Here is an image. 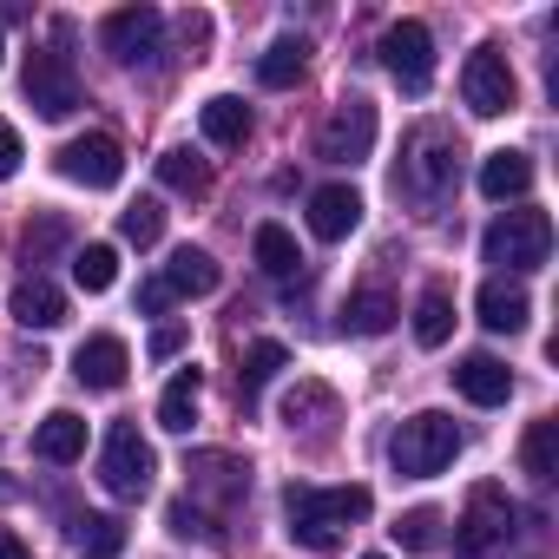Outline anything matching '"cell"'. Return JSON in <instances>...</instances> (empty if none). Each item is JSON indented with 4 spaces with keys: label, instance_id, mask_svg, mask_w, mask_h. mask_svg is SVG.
I'll list each match as a JSON object with an SVG mask.
<instances>
[{
    "label": "cell",
    "instance_id": "24",
    "mask_svg": "<svg viewBox=\"0 0 559 559\" xmlns=\"http://www.w3.org/2000/svg\"><path fill=\"white\" fill-rule=\"evenodd\" d=\"M250 250H257V270L263 276H297V263H304V250H297V237L284 224H257Z\"/></svg>",
    "mask_w": 559,
    "mask_h": 559
},
{
    "label": "cell",
    "instance_id": "43",
    "mask_svg": "<svg viewBox=\"0 0 559 559\" xmlns=\"http://www.w3.org/2000/svg\"><path fill=\"white\" fill-rule=\"evenodd\" d=\"M0 53H8V47H0Z\"/></svg>",
    "mask_w": 559,
    "mask_h": 559
},
{
    "label": "cell",
    "instance_id": "27",
    "mask_svg": "<svg viewBox=\"0 0 559 559\" xmlns=\"http://www.w3.org/2000/svg\"><path fill=\"white\" fill-rule=\"evenodd\" d=\"M73 552L80 559H119L126 552V526L112 513H86V520H73Z\"/></svg>",
    "mask_w": 559,
    "mask_h": 559
},
{
    "label": "cell",
    "instance_id": "39",
    "mask_svg": "<svg viewBox=\"0 0 559 559\" xmlns=\"http://www.w3.org/2000/svg\"><path fill=\"white\" fill-rule=\"evenodd\" d=\"M21 158H27V152H21V132L0 119V178H14V171H21Z\"/></svg>",
    "mask_w": 559,
    "mask_h": 559
},
{
    "label": "cell",
    "instance_id": "11",
    "mask_svg": "<svg viewBox=\"0 0 559 559\" xmlns=\"http://www.w3.org/2000/svg\"><path fill=\"white\" fill-rule=\"evenodd\" d=\"M376 152V106L369 99H343L330 119H323V132H317V158H330V165H362Z\"/></svg>",
    "mask_w": 559,
    "mask_h": 559
},
{
    "label": "cell",
    "instance_id": "32",
    "mask_svg": "<svg viewBox=\"0 0 559 559\" xmlns=\"http://www.w3.org/2000/svg\"><path fill=\"white\" fill-rule=\"evenodd\" d=\"M276 369H290V349L263 336V343H250V349H243V369H237V389H243V395H257V389H263V382H270Z\"/></svg>",
    "mask_w": 559,
    "mask_h": 559
},
{
    "label": "cell",
    "instance_id": "15",
    "mask_svg": "<svg viewBox=\"0 0 559 559\" xmlns=\"http://www.w3.org/2000/svg\"><path fill=\"white\" fill-rule=\"evenodd\" d=\"M356 224H362L356 185H317V191H310V230H317L323 243H343Z\"/></svg>",
    "mask_w": 559,
    "mask_h": 559
},
{
    "label": "cell",
    "instance_id": "21",
    "mask_svg": "<svg viewBox=\"0 0 559 559\" xmlns=\"http://www.w3.org/2000/svg\"><path fill=\"white\" fill-rule=\"evenodd\" d=\"M198 126H204V139H211L217 152H237V145L250 139V106H243V99H230V93H217V99H204Z\"/></svg>",
    "mask_w": 559,
    "mask_h": 559
},
{
    "label": "cell",
    "instance_id": "33",
    "mask_svg": "<svg viewBox=\"0 0 559 559\" xmlns=\"http://www.w3.org/2000/svg\"><path fill=\"white\" fill-rule=\"evenodd\" d=\"M119 237H126V243H139V250H152V243L165 237V204H158V198L126 204V211H119Z\"/></svg>",
    "mask_w": 559,
    "mask_h": 559
},
{
    "label": "cell",
    "instance_id": "18",
    "mask_svg": "<svg viewBox=\"0 0 559 559\" xmlns=\"http://www.w3.org/2000/svg\"><path fill=\"white\" fill-rule=\"evenodd\" d=\"M533 191V158L526 152H487L480 158V198L507 204V198H526Z\"/></svg>",
    "mask_w": 559,
    "mask_h": 559
},
{
    "label": "cell",
    "instance_id": "23",
    "mask_svg": "<svg viewBox=\"0 0 559 559\" xmlns=\"http://www.w3.org/2000/svg\"><path fill=\"white\" fill-rule=\"evenodd\" d=\"M198 395H204V376H198V369H178V376L165 382V395H158V428L191 435V421H198Z\"/></svg>",
    "mask_w": 559,
    "mask_h": 559
},
{
    "label": "cell",
    "instance_id": "40",
    "mask_svg": "<svg viewBox=\"0 0 559 559\" xmlns=\"http://www.w3.org/2000/svg\"><path fill=\"white\" fill-rule=\"evenodd\" d=\"M171 304H178V297L165 290V276H152V284L139 290V310H145V317H158V310H171Z\"/></svg>",
    "mask_w": 559,
    "mask_h": 559
},
{
    "label": "cell",
    "instance_id": "28",
    "mask_svg": "<svg viewBox=\"0 0 559 559\" xmlns=\"http://www.w3.org/2000/svg\"><path fill=\"white\" fill-rule=\"evenodd\" d=\"M454 336V297L435 284V290H421V304H415V343L421 349H441Z\"/></svg>",
    "mask_w": 559,
    "mask_h": 559
},
{
    "label": "cell",
    "instance_id": "5",
    "mask_svg": "<svg viewBox=\"0 0 559 559\" xmlns=\"http://www.w3.org/2000/svg\"><path fill=\"white\" fill-rule=\"evenodd\" d=\"M513 520H520V507L507 500V487L480 480V487L467 493L461 526H454V552H461V559H493V552L513 539Z\"/></svg>",
    "mask_w": 559,
    "mask_h": 559
},
{
    "label": "cell",
    "instance_id": "1",
    "mask_svg": "<svg viewBox=\"0 0 559 559\" xmlns=\"http://www.w3.org/2000/svg\"><path fill=\"white\" fill-rule=\"evenodd\" d=\"M369 487H310V480H290L284 493V513H290V539L310 546V552H336L343 546V526L369 520Z\"/></svg>",
    "mask_w": 559,
    "mask_h": 559
},
{
    "label": "cell",
    "instance_id": "26",
    "mask_svg": "<svg viewBox=\"0 0 559 559\" xmlns=\"http://www.w3.org/2000/svg\"><path fill=\"white\" fill-rule=\"evenodd\" d=\"M395 297L389 290H356L349 297V310H343V323H349V336H389L395 330Z\"/></svg>",
    "mask_w": 559,
    "mask_h": 559
},
{
    "label": "cell",
    "instance_id": "29",
    "mask_svg": "<svg viewBox=\"0 0 559 559\" xmlns=\"http://www.w3.org/2000/svg\"><path fill=\"white\" fill-rule=\"evenodd\" d=\"M185 474H198V487H211V493H224V500H237V493L250 487V467L230 461V454H191Z\"/></svg>",
    "mask_w": 559,
    "mask_h": 559
},
{
    "label": "cell",
    "instance_id": "16",
    "mask_svg": "<svg viewBox=\"0 0 559 559\" xmlns=\"http://www.w3.org/2000/svg\"><path fill=\"white\" fill-rule=\"evenodd\" d=\"M474 310H480V323H487L493 336H520V330L533 323V297H526L520 284H507V276H493V284H480Z\"/></svg>",
    "mask_w": 559,
    "mask_h": 559
},
{
    "label": "cell",
    "instance_id": "34",
    "mask_svg": "<svg viewBox=\"0 0 559 559\" xmlns=\"http://www.w3.org/2000/svg\"><path fill=\"white\" fill-rule=\"evenodd\" d=\"M389 533H395L402 552H435V546H441V513H435V507H408Z\"/></svg>",
    "mask_w": 559,
    "mask_h": 559
},
{
    "label": "cell",
    "instance_id": "22",
    "mask_svg": "<svg viewBox=\"0 0 559 559\" xmlns=\"http://www.w3.org/2000/svg\"><path fill=\"white\" fill-rule=\"evenodd\" d=\"M304 67H310V40L284 34V40H270V47H263V60H257V80H263L270 93H284V86H297V80H304Z\"/></svg>",
    "mask_w": 559,
    "mask_h": 559
},
{
    "label": "cell",
    "instance_id": "7",
    "mask_svg": "<svg viewBox=\"0 0 559 559\" xmlns=\"http://www.w3.org/2000/svg\"><path fill=\"white\" fill-rule=\"evenodd\" d=\"M21 86H27V106L40 119H67L80 106V73H73V53H60V47H34Z\"/></svg>",
    "mask_w": 559,
    "mask_h": 559
},
{
    "label": "cell",
    "instance_id": "41",
    "mask_svg": "<svg viewBox=\"0 0 559 559\" xmlns=\"http://www.w3.org/2000/svg\"><path fill=\"white\" fill-rule=\"evenodd\" d=\"M0 559H34V552H27V539H21L14 526H0Z\"/></svg>",
    "mask_w": 559,
    "mask_h": 559
},
{
    "label": "cell",
    "instance_id": "17",
    "mask_svg": "<svg viewBox=\"0 0 559 559\" xmlns=\"http://www.w3.org/2000/svg\"><path fill=\"white\" fill-rule=\"evenodd\" d=\"M34 454H40L47 467H73V461L86 454V421H80L73 408H53V415L34 428Z\"/></svg>",
    "mask_w": 559,
    "mask_h": 559
},
{
    "label": "cell",
    "instance_id": "2",
    "mask_svg": "<svg viewBox=\"0 0 559 559\" xmlns=\"http://www.w3.org/2000/svg\"><path fill=\"white\" fill-rule=\"evenodd\" d=\"M454 158H461V145H454V132H448V126H415V132H408V145H402L395 191H402L408 204L435 211V204L454 191Z\"/></svg>",
    "mask_w": 559,
    "mask_h": 559
},
{
    "label": "cell",
    "instance_id": "6",
    "mask_svg": "<svg viewBox=\"0 0 559 559\" xmlns=\"http://www.w3.org/2000/svg\"><path fill=\"white\" fill-rule=\"evenodd\" d=\"M152 474H158V454H152V441H145L132 421H119V428L106 435V448H99V480H106V493H119V500H139V493L152 487Z\"/></svg>",
    "mask_w": 559,
    "mask_h": 559
},
{
    "label": "cell",
    "instance_id": "42",
    "mask_svg": "<svg viewBox=\"0 0 559 559\" xmlns=\"http://www.w3.org/2000/svg\"><path fill=\"white\" fill-rule=\"evenodd\" d=\"M362 559H382V552H362Z\"/></svg>",
    "mask_w": 559,
    "mask_h": 559
},
{
    "label": "cell",
    "instance_id": "37",
    "mask_svg": "<svg viewBox=\"0 0 559 559\" xmlns=\"http://www.w3.org/2000/svg\"><path fill=\"white\" fill-rule=\"evenodd\" d=\"M165 526H171L178 539H211V526H204V513H198L191 500H171V507H165Z\"/></svg>",
    "mask_w": 559,
    "mask_h": 559
},
{
    "label": "cell",
    "instance_id": "25",
    "mask_svg": "<svg viewBox=\"0 0 559 559\" xmlns=\"http://www.w3.org/2000/svg\"><path fill=\"white\" fill-rule=\"evenodd\" d=\"M158 185H165V191H178V198H211V165H204L198 152H185V145H178V152H165V158H158Z\"/></svg>",
    "mask_w": 559,
    "mask_h": 559
},
{
    "label": "cell",
    "instance_id": "10",
    "mask_svg": "<svg viewBox=\"0 0 559 559\" xmlns=\"http://www.w3.org/2000/svg\"><path fill=\"white\" fill-rule=\"evenodd\" d=\"M382 67L395 73L402 93H428L435 86V34L421 21H395L382 34Z\"/></svg>",
    "mask_w": 559,
    "mask_h": 559
},
{
    "label": "cell",
    "instance_id": "14",
    "mask_svg": "<svg viewBox=\"0 0 559 559\" xmlns=\"http://www.w3.org/2000/svg\"><path fill=\"white\" fill-rule=\"evenodd\" d=\"M454 389H461L474 408H500V402L513 395V369H507L500 356L474 349V356H461V362H454Z\"/></svg>",
    "mask_w": 559,
    "mask_h": 559
},
{
    "label": "cell",
    "instance_id": "4",
    "mask_svg": "<svg viewBox=\"0 0 559 559\" xmlns=\"http://www.w3.org/2000/svg\"><path fill=\"white\" fill-rule=\"evenodd\" d=\"M480 257L500 263V270H546V257H552V217L533 211V204L500 211L487 224V237H480Z\"/></svg>",
    "mask_w": 559,
    "mask_h": 559
},
{
    "label": "cell",
    "instance_id": "13",
    "mask_svg": "<svg viewBox=\"0 0 559 559\" xmlns=\"http://www.w3.org/2000/svg\"><path fill=\"white\" fill-rule=\"evenodd\" d=\"M126 369H132V349H126L119 336H86V343L73 349V376H80L86 389H99V395H112V389L126 382Z\"/></svg>",
    "mask_w": 559,
    "mask_h": 559
},
{
    "label": "cell",
    "instance_id": "19",
    "mask_svg": "<svg viewBox=\"0 0 559 559\" xmlns=\"http://www.w3.org/2000/svg\"><path fill=\"white\" fill-rule=\"evenodd\" d=\"M217 276H224V270L211 263V250L185 243V250H171V263H165V290H171V297H211Z\"/></svg>",
    "mask_w": 559,
    "mask_h": 559
},
{
    "label": "cell",
    "instance_id": "36",
    "mask_svg": "<svg viewBox=\"0 0 559 559\" xmlns=\"http://www.w3.org/2000/svg\"><path fill=\"white\" fill-rule=\"evenodd\" d=\"M310 415H336V395H330L323 382H304V389L284 402V428H304Z\"/></svg>",
    "mask_w": 559,
    "mask_h": 559
},
{
    "label": "cell",
    "instance_id": "20",
    "mask_svg": "<svg viewBox=\"0 0 559 559\" xmlns=\"http://www.w3.org/2000/svg\"><path fill=\"white\" fill-rule=\"evenodd\" d=\"M14 323L21 330H60L67 323V297L47 284V276H27V284L14 290Z\"/></svg>",
    "mask_w": 559,
    "mask_h": 559
},
{
    "label": "cell",
    "instance_id": "31",
    "mask_svg": "<svg viewBox=\"0 0 559 559\" xmlns=\"http://www.w3.org/2000/svg\"><path fill=\"white\" fill-rule=\"evenodd\" d=\"M520 461H526L533 480H552L559 474V421H533L526 441H520Z\"/></svg>",
    "mask_w": 559,
    "mask_h": 559
},
{
    "label": "cell",
    "instance_id": "3",
    "mask_svg": "<svg viewBox=\"0 0 559 559\" xmlns=\"http://www.w3.org/2000/svg\"><path fill=\"white\" fill-rule=\"evenodd\" d=\"M454 454H461V428H454L448 415H435V408L408 415V421L389 435V467H395L402 480H435L441 467H454Z\"/></svg>",
    "mask_w": 559,
    "mask_h": 559
},
{
    "label": "cell",
    "instance_id": "9",
    "mask_svg": "<svg viewBox=\"0 0 559 559\" xmlns=\"http://www.w3.org/2000/svg\"><path fill=\"white\" fill-rule=\"evenodd\" d=\"M53 165H60V178H73V185H86V191H112V185L126 178V152H119L112 132H80V139H67V145L53 152Z\"/></svg>",
    "mask_w": 559,
    "mask_h": 559
},
{
    "label": "cell",
    "instance_id": "12",
    "mask_svg": "<svg viewBox=\"0 0 559 559\" xmlns=\"http://www.w3.org/2000/svg\"><path fill=\"white\" fill-rule=\"evenodd\" d=\"M158 40H165V14H158V8H119V14H106V27H99V47H106L119 67H145V60L158 53Z\"/></svg>",
    "mask_w": 559,
    "mask_h": 559
},
{
    "label": "cell",
    "instance_id": "38",
    "mask_svg": "<svg viewBox=\"0 0 559 559\" xmlns=\"http://www.w3.org/2000/svg\"><path fill=\"white\" fill-rule=\"evenodd\" d=\"M145 349H152V362H171V356L185 349V323H165V330H152V343H145Z\"/></svg>",
    "mask_w": 559,
    "mask_h": 559
},
{
    "label": "cell",
    "instance_id": "8",
    "mask_svg": "<svg viewBox=\"0 0 559 559\" xmlns=\"http://www.w3.org/2000/svg\"><path fill=\"white\" fill-rule=\"evenodd\" d=\"M461 99H467L480 119L513 112L520 80H513V67H507V53H500V47H474V53H467V67H461Z\"/></svg>",
    "mask_w": 559,
    "mask_h": 559
},
{
    "label": "cell",
    "instance_id": "35",
    "mask_svg": "<svg viewBox=\"0 0 559 559\" xmlns=\"http://www.w3.org/2000/svg\"><path fill=\"white\" fill-rule=\"evenodd\" d=\"M67 237H73V230H67V217H53V211H47L40 224H27V230H21V257H27V263H47Z\"/></svg>",
    "mask_w": 559,
    "mask_h": 559
},
{
    "label": "cell",
    "instance_id": "30",
    "mask_svg": "<svg viewBox=\"0 0 559 559\" xmlns=\"http://www.w3.org/2000/svg\"><path fill=\"white\" fill-rule=\"evenodd\" d=\"M73 284H80L86 297L112 290V284H119V250H112V243H86V250L73 257Z\"/></svg>",
    "mask_w": 559,
    "mask_h": 559
}]
</instances>
